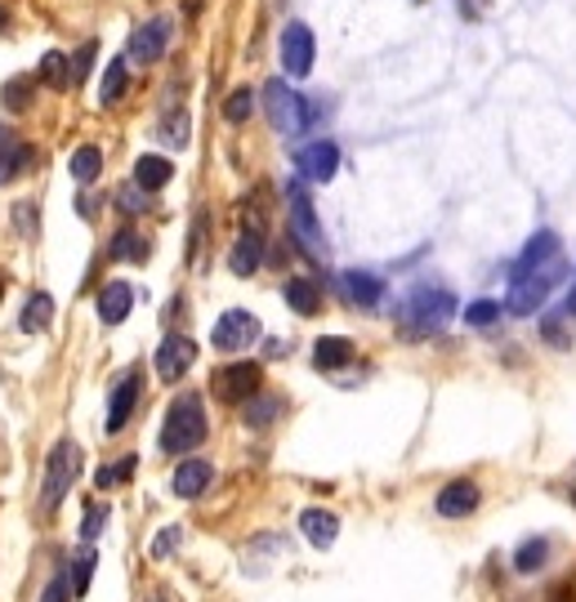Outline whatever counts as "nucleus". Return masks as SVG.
I'll use <instances>...</instances> for the list:
<instances>
[{
	"label": "nucleus",
	"instance_id": "f257e3e1",
	"mask_svg": "<svg viewBox=\"0 0 576 602\" xmlns=\"http://www.w3.org/2000/svg\"><path fill=\"white\" fill-rule=\"evenodd\" d=\"M210 424H206V406L197 393H179L166 411V424H161V451L166 455H184V451H197L206 442Z\"/></svg>",
	"mask_w": 576,
	"mask_h": 602
},
{
	"label": "nucleus",
	"instance_id": "f03ea898",
	"mask_svg": "<svg viewBox=\"0 0 576 602\" xmlns=\"http://www.w3.org/2000/svg\"><path fill=\"white\" fill-rule=\"evenodd\" d=\"M451 317H455V299H451L447 291H438V286H420V291H411L407 304H402V330L416 335V339L438 335Z\"/></svg>",
	"mask_w": 576,
	"mask_h": 602
},
{
	"label": "nucleus",
	"instance_id": "7ed1b4c3",
	"mask_svg": "<svg viewBox=\"0 0 576 602\" xmlns=\"http://www.w3.org/2000/svg\"><path fill=\"white\" fill-rule=\"evenodd\" d=\"M260 98H264V116H269V126L277 130V135H286V139H295V135H304V126H308V103L282 81V76H273V81H264V89H260Z\"/></svg>",
	"mask_w": 576,
	"mask_h": 602
},
{
	"label": "nucleus",
	"instance_id": "20e7f679",
	"mask_svg": "<svg viewBox=\"0 0 576 602\" xmlns=\"http://www.w3.org/2000/svg\"><path fill=\"white\" fill-rule=\"evenodd\" d=\"M563 260H549V264H541V268H532V273H519L514 277V286H510V299H505V308L514 313V317H532L545 299H549V291L563 282Z\"/></svg>",
	"mask_w": 576,
	"mask_h": 602
},
{
	"label": "nucleus",
	"instance_id": "39448f33",
	"mask_svg": "<svg viewBox=\"0 0 576 602\" xmlns=\"http://www.w3.org/2000/svg\"><path fill=\"white\" fill-rule=\"evenodd\" d=\"M76 473H81V446L67 442V437L54 442V451H50V460H45V482H41V505H45V514H54V509L67 500Z\"/></svg>",
	"mask_w": 576,
	"mask_h": 602
},
{
	"label": "nucleus",
	"instance_id": "423d86ee",
	"mask_svg": "<svg viewBox=\"0 0 576 602\" xmlns=\"http://www.w3.org/2000/svg\"><path fill=\"white\" fill-rule=\"evenodd\" d=\"M286 201H291V236L304 246V255L313 260H326V232L313 214V201H308V188L304 183H291L286 188Z\"/></svg>",
	"mask_w": 576,
	"mask_h": 602
},
{
	"label": "nucleus",
	"instance_id": "0eeeda50",
	"mask_svg": "<svg viewBox=\"0 0 576 602\" xmlns=\"http://www.w3.org/2000/svg\"><path fill=\"white\" fill-rule=\"evenodd\" d=\"M260 384H264V371L255 367V361H233V367H219L210 376V393L228 406H238V402H251L260 398Z\"/></svg>",
	"mask_w": 576,
	"mask_h": 602
},
{
	"label": "nucleus",
	"instance_id": "6e6552de",
	"mask_svg": "<svg viewBox=\"0 0 576 602\" xmlns=\"http://www.w3.org/2000/svg\"><path fill=\"white\" fill-rule=\"evenodd\" d=\"M255 339H260V317L247 313V308H228V313L214 321V330H210V344H214L219 352H242V348H251Z\"/></svg>",
	"mask_w": 576,
	"mask_h": 602
},
{
	"label": "nucleus",
	"instance_id": "1a4fd4ad",
	"mask_svg": "<svg viewBox=\"0 0 576 602\" xmlns=\"http://www.w3.org/2000/svg\"><path fill=\"white\" fill-rule=\"evenodd\" d=\"M192 361H197V344L188 335H166L161 348H157V376L166 384H179L192 371Z\"/></svg>",
	"mask_w": 576,
	"mask_h": 602
},
{
	"label": "nucleus",
	"instance_id": "9d476101",
	"mask_svg": "<svg viewBox=\"0 0 576 602\" xmlns=\"http://www.w3.org/2000/svg\"><path fill=\"white\" fill-rule=\"evenodd\" d=\"M170 36H175V23H170V19H148V23H139V28L130 32V59H135V63H157V59L166 54Z\"/></svg>",
	"mask_w": 576,
	"mask_h": 602
},
{
	"label": "nucleus",
	"instance_id": "9b49d317",
	"mask_svg": "<svg viewBox=\"0 0 576 602\" xmlns=\"http://www.w3.org/2000/svg\"><path fill=\"white\" fill-rule=\"evenodd\" d=\"M313 54H317L313 32L304 23H286V32H282V67H286V76H308L313 72Z\"/></svg>",
	"mask_w": 576,
	"mask_h": 602
},
{
	"label": "nucleus",
	"instance_id": "f8f14e48",
	"mask_svg": "<svg viewBox=\"0 0 576 602\" xmlns=\"http://www.w3.org/2000/svg\"><path fill=\"white\" fill-rule=\"evenodd\" d=\"M295 170H300L308 183H331V179H335V170H339V148H335L331 139H317V144L300 148Z\"/></svg>",
	"mask_w": 576,
	"mask_h": 602
},
{
	"label": "nucleus",
	"instance_id": "ddd939ff",
	"mask_svg": "<svg viewBox=\"0 0 576 602\" xmlns=\"http://www.w3.org/2000/svg\"><path fill=\"white\" fill-rule=\"evenodd\" d=\"M139 389H144L139 371L122 376V384L112 389V398H107V420H103V433H122V429L130 424V415H135V402H139Z\"/></svg>",
	"mask_w": 576,
	"mask_h": 602
},
{
	"label": "nucleus",
	"instance_id": "4468645a",
	"mask_svg": "<svg viewBox=\"0 0 576 602\" xmlns=\"http://www.w3.org/2000/svg\"><path fill=\"white\" fill-rule=\"evenodd\" d=\"M433 509H438L442 518H465V514L479 509V487H474L470 477H455V482H447V487L438 492Z\"/></svg>",
	"mask_w": 576,
	"mask_h": 602
},
{
	"label": "nucleus",
	"instance_id": "2eb2a0df",
	"mask_svg": "<svg viewBox=\"0 0 576 602\" xmlns=\"http://www.w3.org/2000/svg\"><path fill=\"white\" fill-rule=\"evenodd\" d=\"M260 264H264V232H260V228H247V232L233 241V251H228V268H233V277H251Z\"/></svg>",
	"mask_w": 576,
	"mask_h": 602
},
{
	"label": "nucleus",
	"instance_id": "dca6fc26",
	"mask_svg": "<svg viewBox=\"0 0 576 602\" xmlns=\"http://www.w3.org/2000/svg\"><path fill=\"white\" fill-rule=\"evenodd\" d=\"M210 477H214V468L206 460H179V468L170 473V492L179 500H197L210 487Z\"/></svg>",
	"mask_w": 576,
	"mask_h": 602
},
{
	"label": "nucleus",
	"instance_id": "f3484780",
	"mask_svg": "<svg viewBox=\"0 0 576 602\" xmlns=\"http://www.w3.org/2000/svg\"><path fill=\"white\" fill-rule=\"evenodd\" d=\"M36 166V152L32 144H23V135H14L10 126H0V170H6L10 179H19L23 170Z\"/></svg>",
	"mask_w": 576,
	"mask_h": 602
},
{
	"label": "nucleus",
	"instance_id": "a211bd4d",
	"mask_svg": "<svg viewBox=\"0 0 576 602\" xmlns=\"http://www.w3.org/2000/svg\"><path fill=\"white\" fill-rule=\"evenodd\" d=\"M130 308H135V291L126 282H107L98 291V317H103V326H122L130 317Z\"/></svg>",
	"mask_w": 576,
	"mask_h": 602
},
{
	"label": "nucleus",
	"instance_id": "6ab92c4d",
	"mask_svg": "<svg viewBox=\"0 0 576 602\" xmlns=\"http://www.w3.org/2000/svg\"><path fill=\"white\" fill-rule=\"evenodd\" d=\"M339 291H344V299L358 304V308H376L385 299V282L376 273H358V268L339 277Z\"/></svg>",
	"mask_w": 576,
	"mask_h": 602
},
{
	"label": "nucleus",
	"instance_id": "aec40b11",
	"mask_svg": "<svg viewBox=\"0 0 576 602\" xmlns=\"http://www.w3.org/2000/svg\"><path fill=\"white\" fill-rule=\"evenodd\" d=\"M300 531H304V540H308L313 549H331V545H335V536H339V518H335V514H326V509H304Z\"/></svg>",
	"mask_w": 576,
	"mask_h": 602
},
{
	"label": "nucleus",
	"instance_id": "412c9836",
	"mask_svg": "<svg viewBox=\"0 0 576 602\" xmlns=\"http://www.w3.org/2000/svg\"><path fill=\"white\" fill-rule=\"evenodd\" d=\"M354 361V344L344 339V335H326L313 344V367L317 371H339V367H349Z\"/></svg>",
	"mask_w": 576,
	"mask_h": 602
},
{
	"label": "nucleus",
	"instance_id": "4be33fe9",
	"mask_svg": "<svg viewBox=\"0 0 576 602\" xmlns=\"http://www.w3.org/2000/svg\"><path fill=\"white\" fill-rule=\"evenodd\" d=\"M549 260H558V236H554V232H536V236L527 241V251L519 255V264H514V277H519V273H532V268H541V264H549Z\"/></svg>",
	"mask_w": 576,
	"mask_h": 602
},
{
	"label": "nucleus",
	"instance_id": "5701e85b",
	"mask_svg": "<svg viewBox=\"0 0 576 602\" xmlns=\"http://www.w3.org/2000/svg\"><path fill=\"white\" fill-rule=\"evenodd\" d=\"M282 295H286V304H291L300 317H313V313L322 308V291H317L313 277H291V282L282 286Z\"/></svg>",
	"mask_w": 576,
	"mask_h": 602
},
{
	"label": "nucleus",
	"instance_id": "b1692460",
	"mask_svg": "<svg viewBox=\"0 0 576 602\" xmlns=\"http://www.w3.org/2000/svg\"><path fill=\"white\" fill-rule=\"evenodd\" d=\"M50 321H54V299H50L45 291L28 295V304H23V317H19V326H23L28 335H41V330H50Z\"/></svg>",
	"mask_w": 576,
	"mask_h": 602
},
{
	"label": "nucleus",
	"instance_id": "393cba45",
	"mask_svg": "<svg viewBox=\"0 0 576 602\" xmlns=\"http://www.w3.org/2000/svg\"><path fill=\"white\" fill-rule=\"evenodd\" d=\"M170 175H175V166H170L166 157H139V161H135V183H139L144 192L166 188V183H170Z\"/></svg>",
	"mask_w": 576,
	"mask_h": 602
},
{
	"label": "nucleus",
	"instance_id": "a878e982",
	"mask_svg": "<svg viewBox=\"0 0 576 602\" xmlns=\"http://www.w3.org/2000/svg\"><path fill=\"white\" fill-rule=\"evenodd\" d=\"M107 255H112V260H130V264H144V260H148V241H144L135 228H122L117 236H112Z\"/></svg>",
	"mask_w": 576,
	"mask_h": 602
},
{
	"label": "nucleus",
	"instance_id": "bb28decb",
	"mask_svg": "<svg viewBox=\"0 0 576 602\" xmlns=\"http://www.w3.org/2000/svg\"><path fill=\"white\" fill-rule=\"evenodd\" d=\"M36 81H45L50 89H72V63H67V54L50 50L41 59V67H36Z\"/></svg>",
	"mask_w": 576,
	"mask_h": 602
},
{
	"label": "nucleus",
	"instance_id": "cd10ccee",
	"mask_svg": "<svg viewBox=\"0 0 576 602\" xmlns=\"http://www.w3.org/2000/svg\"><path fill=\"white\" fill-rule=\"evenodd\" d=\"M67 175H72L76 183H94V179L103 175V152H98L94 144L76 148V152H72V161H67Z\"/></svg>",
	"mask_w": 576,
	"mask_h": 602
},
{
	"label": "nucleus",
	"instance_id": "c85d7f7f",
	"mask_svg": "<svg viewBox=\"0 0 576 602\" xmlns=\"http://www.w3.org/2000/svg\"><path fill=\"white\" fill-rule=\"evenodd\" d=\"M126 98V59H112L103 81H98V103L112 107V103H122Z\"/></svg>",
	"mask_w": 576,
	"mask_h": 602
},
{
	"label": "nucleus",
	"instance_id": "c756f323",
	"mask_svg": "<svg viewBox=\"0 0 576 602\" xmlns=\"http://www.w3.org/2000/svg\"><path fill=\"white\" fill-rule=\"evenodd\" d=\"M32 94H36V72L6 81V89H0V103H6L10 112H28V107H32Z\"/></svg>",
	"mask_w": 576,
	"mask_h": 602
},
{
	"label": "nucleus",
	"instance_id": "7c9ffc66",
	"mask_svg": "<svg viewBox=\"0 0 576 602\" xmlns=\"http://www.w3.org/2000/svg\"><path fill=\"white\" fill-rule=\"evenodd\" d=\"M157 139L166 144V148H188V112L179 107H170L166 116H161V126H157Z\"/></svg>",
	"mask_w": 576,
	"mask_h": 602
},
{
	"label": "nucleus",
	"instance_id": "2f4dec72",
	"mask_svg": "<svg viewBox=\"0 0 576 602\" xmlns=\"http://www.w3.org/2000/svg\"><path fill=\"white\" fill-rule=\"evenodd\" d=\"M135 464H139L135 455H126L122 464H103V468L94 473V487H98V492H112V487H117V482H130V473H135Z\"/></svg>",
	"mask_w": 576,
	"mask_h": 602
},
{
	"label": "nucleus",
	"instance_id": "473e14b6",
	"mask_svg": "<svg viewBox=\"0 0 576 602\" xmlns=\"http://www.w3.org/2000/svg\"><path fill=\"white\" fill-rule=\"evenodd\" d=\"M255 112V89L251 85H242V89H233L228 94V103H223V116L233 120V126H242V120Z\"/></svg>",
	"mask_w": 576,
	"mask_h": 602
},
{
	"label": "nucleus",
	"instance_id": "72a5a7b5",
	"mask_svg": "<svg viewBox=\"0 0 576 602\" xmlns=\"http://www.w3.org/2000/svg\"><path fill=\"white\" fill-rule=\"evenodd\" d=\"M545 558H549V540H527V545L514 553V567H519L523 575H532V571L545 567Z\"/></svg>",
	"mask_w": 576,
	"mask_h": 602
},
{
	"label": "nucleus",
	"instance_id": "f704fd0d",
	"mask_svg": "<svg viewBox=\"0 0 576 602\" xmlns=\"http://www.w3.org/2000/svg\"><path fill=\"white\" fill-rule=\"evenodd\" d=\"M277 411H282V402H277V398H264V402H255V398H251V402H247V424H251V429H264V424H273V415H277Z\"/></svg>",
	"mask_w": 576,
	"mask_h": 602
},
{
	"label": "nucleus",
	"instance_id": "c9c22d12",
	"mask_svg": "<svg viewBox=\"0 0 576 602\" xmlns=\"http://www.w3.org/2000/svg\"><path fill=\"white\" fill-rule=\"evenodd\" d=\"M90 575H94V549H81V553H76V580H72V598H85V589H90Z\"/></svg>",
	"mask_w": 576,
	"mask_h": 602
},
{
	"label": "nucleus",
	"instance_id": "e433bc0d",
	"mask_svg": "<svg viewBox=\"0 0 576 602\" xmlns=\"http://www.w3.org/2000/svg\"><path fill=\"white\" fill-rule=\"evenodd\" d=\"M496 317H501V304H496V299H479V304L465 308V321H470V326H492Z\"/></svg>",
	"mask_w": 576,
	"mask_h": 602
},
{
	"label": "nucleus",
	"instance_id": "4c0bfd02",
	"mask_svg": "<svg viewBox=\"0 0 576 602\" xmlns=\"http://www.w3.org/2000/svg\"><path fill=\"white\" fill-rule=\"evenodd\" d=\"M103 527H107V509H103V505H90V509H85V522H81V536H85V540H98Z\"/></svg>",
	"mask_w": 576,
	"mask_h": 602
},
{
	"label": "nucleus",
	"instance_id": "58836bf2",
	"mask_svg": "<svg viewBox=\"0 0 576 602\" xmlns=\"http://www.w3.org/2000/svg\"><path fill=\"white\" fill-rule=\"evenodd\" d=\"M94 54H98V45H94V41H85V45H81V54L72 59V85H81V81L90 76V63H94Z\"/></svg>",
	"mask_w": 576,
	"mask_h": 602
},
{
	"label": "nucleus",
	"instance_id": "ea45409f",
	"mask_svg": "<svg viewBox=\"0 0 576 602\" xmlns=\"http://www.w3.org/2000/svg\"><path fill=\"white\" fill-rule=\"evenodd\" d=\"M41 602H72V584H67V571H59V575L45 584Z\"/></svg>",
	"mask_w": 576,
	"mask_h": 602
},
{
	"label": "nucleus",
	"instance_id": "a19ab883",
	"mask_svg": "<svg viewBox=\"0 0 576 602\" xmlns=\"http://www.w3.org/2000/svg\"><path fill=\"white\" fill-rule=\"evenodd\" d=\"M139 192H144V188H139V183H135V188H122V192H117V205H122V210H126V214H139V210H144V205H148V201H144V197H139Z\"/></svg>",
	"mask_w": 576,
	"mask_h": 602
},
{
	"label": "nucleus",
	"instance_id": "79ce46f5",
	"mask_svg": "<svg viewBox=\"0 0 576 602\" xmlns=\"http://www.w3.org/2000/svg\"><path fill=\"white\" fill-rule=\"evenodd\" d=\"M175 545H179V527H166V531L157 536V545H153V558H170Z\"/></svg>",
	"mask_w": 576,
	"mask_h": 602
},
{
	"label": "nucleus",
	"instance_id": "37998d69",
	"mask_svg": "<svg viewBox=\"0 0 576 602\" xmlns=\"http://www.w3.org/2000/svg\"><path fill=\"white\" fill-rule=\"evenodd\" d=\"M563 317H576V286H572L567 299H563Z\"/></svg>",
	"mask_w": 576,
	"mask_h": 602
},
{
	"label": "nucleus",
	"instance_id": "c03bdc74",
	"mask_svg": "<svg viewBox=\"0 0 576 602\" xmlns=\"http://www.w3.org/2000/svg\"><path fill=\"white\" fill-rule=\"evenodd\" d=\"M6 28H10V10H6V6H0V32H6Z\"/></svg>",
	"mask_w": 576,
	"mask_h": 602
},
{
	"label": "nucleus",
	"instance_id": "a18cd8bd",
	"mask_svg": "<svg viewBox=\"0 0 576 602\" xmlns=\"http://www.w3.org/2000/svg\"><path fill=\"white\" fill-rule=\"evenodd\" d=\"M0 299H6V273H0Z\"/></svg>",
	"mask_w": 576,
	"mask_h": 602
},
{
	"label": "nucleus",
	"instance_id": "49530a36",
	"mask_svg": "<svg viewBox=\"0 0 576 602\" xmlns=\"http://www.w3.org/2000/svg\"><path fill=\"white\" fill-rule=\"evenodd\" d=\"M6 183H10V175H6V170H0V188H6Z\"/></svg>",
	"mask_w": 576,
	"mask_h": 602
},
{
	"label": "nucleus",
	"instance_id": "de8ad7c7",
	"mask_svg": "<svg viewBox=\"0 0 576 602\" xmlns=\"http://www.w3.org/2000/svg\"><path fill=\"white\" fill-rule=\"evenodd\" d=\"M567 500H572V505H576V482H572V496H567Z\"/></svg>",
	"mask_w": 576,
	"mask_h": 602
},
{
	"label": "nucleus",
	"instance_id": "09e8293b",
	"mask_svg": "<svg viewBox=\"0 0 576 602\" xmlns=\"http://www.w3.org/2000/svg\"><path fill=\"white\" fill-rule=\"evenodd\" d=\"M148 602H166V598H161V593H153V598H148Z\"/></svg>",
	"mask_w": 576,
	"mask_h": 602
}]
</instances>
